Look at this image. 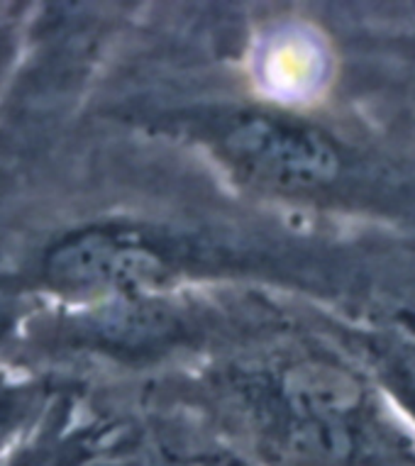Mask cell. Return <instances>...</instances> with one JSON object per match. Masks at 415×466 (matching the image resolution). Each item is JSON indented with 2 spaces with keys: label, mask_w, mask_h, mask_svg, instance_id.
<instances>
[{
  "label": "cell",
  "mask_w": 415,
  "mask_h": 466,
  "mask_svg": "<svg viewBox=\"0 0 415 466\" xmlns=\"http://www.w3.org/2000/svg\"><path fill=\"white\" fill-rule=\"evenodd\" d=\"M200 405L296 457L347 464L406 444L393 403L364 361L303 337L259 339L198 379Z\"/></svg>",
  "instance_id": "cell-1"
},
{
  "label": "cell",
  "mask_w": 415,
  "mask_h": 466,
  "mask_svg": "<svg viewBox=\"0 0 415 466\" xmlns=\"http://www.w3.org/2000/svg\"><path fill=\"white\" fill-rule=\"evenodd\" d=\"M8 325H10V306L0 300V337H3V332L8 329Z\"/></svg>",
  "instance_id": "cell-5"
},
{
  "label": "cell",
  "mask_w": 415,
  "mask_h": 466,
  "mask_svg": "<svg viewBox=\"0 0 415 466\" xmlns=\"http://www.w3.org/2000/svg\"><path fill=\"white\" fill-rule=\"evenodd\" d=\"M167 130L247 191L313 210L413 218L415 178L306 113L271 103H191Z\"/></svg>",
  "instance_id": "cell-2"
},
{
  "label": "cell",
  "mask_w": 415,
  "mask_h": 466,
  "mask_svg": "<svg viewBox=\"0 0 415 466\" xmlns=\"http://www.w3.org/2000/svg\"><path fill=\"white\" fill-rule=\"evenodd\" d=\"M20 408H23V403H20L17 393H13V390H0V432H5L15 422Z\"/></svg>",
  "instance_id": "cell-4"
},
{
  "label": "cell",
  "mask_w": 415,
  "mask_h": 466,
  "mask_svg": "<svg viewBox=\"0 0 415 466\" xmlns=\"http://www.w3.org/2000/svg\"><path fill=\"white\" fill-rule=\"evenodd\" d=\"M364 357L399 410L415 425V339L399 335H354L347 339Z\"/></svg>",
  "instance_id": "cell-3"
}]
</instances>
